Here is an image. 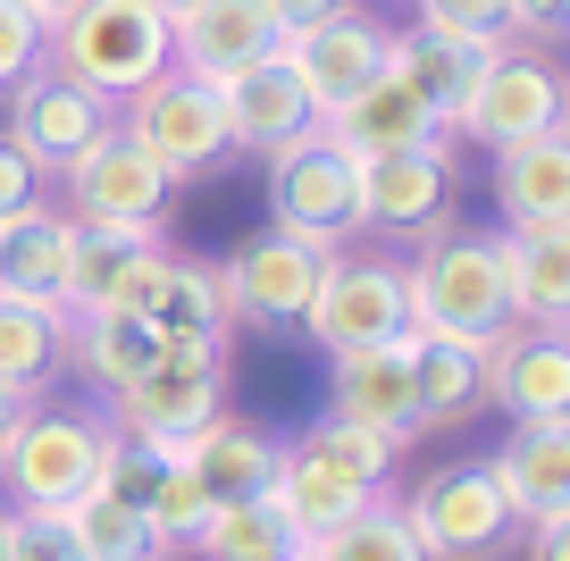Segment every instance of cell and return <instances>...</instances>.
Here are the masks:
<instances>
[{"label": "cell", "instance_id": "f1b7e54d", "mask_svg": "<svg viewBox=\"0 0 570 561\" xmlns=\"http://www.w3.org/2000/svg\"><path fill=\"white\" fill-rule=\"evenodd\" d=\"M479 59L487 51H470V42H453V35H428V26L394 35V76H403L445 126H453V109L470 101V85H479Z\"/></svg>", "mask_w": 570, "mask_h": 561}, {"label": "cell", "instance_id": "f546056e", "mask_svg": "<svg viewBox=\"0 0 570 561\" xmlns=\"http://www.w3.org/2000/svg\"><path fill=\"white\" fill-rule=\"evenodd\" d=\"M202 561H285V553H303V528L285 520L277 494H252V503H218L210 528L194 537Z\"/></svg>", "mask_w": 570, "mask_h": 561}, {"label": "cell", "instance_id": "4fadbf2b", "mask_svg": "<svg viewBox=\"0 0 570 561\" xmlns=\"http://www.w3.org/2000/svg\"><path fill=\"white\" fill-rule=\"evenodd\" d=\"M285 68L303 76V92L320 101V118H336L361 85H377V76L394 68V26L361 18L353 0H344L336 18L303 26V35H285Z\"/></svg>", "mask_w": 570, "mask_h": 561}, {"label": "cell", "instance_id": "ab89813d", "mask_svg": "<svg viewBox=\"0 0 570 561\" xmlns=\"http://www.w3.org/2000/svg\"><path fill=\"white\" fill-rule=\"evenodd\" d=\"M42 185H51V176H42L35 159L18 151V142L0 135V227H9L18 210H35V201H42Z\"/></svg>", "mask_w": 570, "mask_h": 561}, {"label": "cell", "instance_id": "4316f807", "mask_svg": "<svg viewBox=\"0 0 570 561\" xmlns=\"http://www.w3.org/2000/svg\"><path fill=\"white\" fill-rule=\"evenodd\" d=\"M142 318H151V335L160 344H227V311H218V277L202 260H160L151 268V285H142L135 302Z\"/></svg>", "mask_w": 570, "mask_h": 561}, {"label": "cell", "instance_id": "83f0119b", "mask_svg": "<svg viewBox=\"0 0 570 561\" xmlns=\"http://www.w3.org/2000/svg\"><path fill=\"white\" fill-rule=\"evenodd\" d=\"M370 478H353L344 461H327V453H311V444H285V478H277V503H285V520L303 528V537H320V528H336V520H353L361 503H370Z\"/></svg>", "mask_w": 570, "mask_h": 561}, {"label": "cell", "instance_id": "9a60e30c", "mask_svg": "<svg viewBox=\"0 0 570 561\" xmlns=\"http://www.w3.org/2000/svg\"><path fill=\"white\" fill-rule=\"evenodd\" d=\"M479 403L503 420H570V344L562 327H503L479 352Z\"/></svg>", "mask_w": 570, "mask_h": 561}, {"label": "cell", "instance_id": "ac0fdd59", "mask_svg": "<svg viewBox=\"0 0 570 561\" xmlns=\"http://www.w3.org/2000/svg\"><path fill=\"white\" fill-rule=\"evenodd\" d=\"M218 109H227V142L235 151H285V142H303L311 126H320V101L303 92V76L277 59H261V68H235L218 76Z\"/></svg>", "mask_w": 570, "mask_h": 561}, {"label": "cell", "instance_id": "52a82bcc", "mask_svg": "<svg viewBox=\"0 0 570 561\" xmlns=\"http://www.w3.org/2000/svg\"><path fill=\"white\" fill-rule=\"evenodd\" d=\"M403 520H411V537H420L428 561H487L520 528L512 503L495 494V478H487V461H445V470H428L420 486H411Z\"/></svg>", "mask_w": 570, "mask_h": 561}, {"label": "cell", "instance_id": "ee69618b", "mask_svg": "<svg viewBox=\"0 0 570 561\" xmlns=\"http://www.w3.org/2000/svg\"><path fill=\"white\" fill-rule=\"evenodd\" d=\"M18 9H26V18H35V26H59V18H68V9H76V0H18Z\"/></svg>", "mask_w": 570, "mask_h": 561}, {"label": "cell", "instance_id": "b9f144b4", "mask_svg": "<svg viewBox=\"0 0 570 561\" xmlns=\"http://www.w3.org/2000/svg\"><path fill=\"white\" fill-rule=\"evenodd\" d=\"M529 561H570V511L529 520Z\"/></svg>", "mask_w": 570, "mask_h": 561}, {"label": "cell", "instance_id": "6da1fadb", "mask_svg": "<svg viewBox=\"0 0 570 561\" xmlns=\"http://www.w3.org/2000/svg\"><path fill=\"white\" fill-rule=\"evenodd\" d=\"M512 327V277H503V235L487 227H428V252L403 260V335L420 344H470L487 352Z\"/></svg>", "mask_w": 570, "mask_h": 561}, {"label": "cell", "instance_id": "74e56055", "mask_svg": "<svg viewBox=\"0 0 570 561\" xmlns=\"http://www.w3.org/2000/svg\"><path fill=\"white\" fill-rule=\"evenodd\" d=\"M9 561H85L76 511H9Z\"/></svg>", "mask_w": 570, "mask_h": 561}, {"label": "cell", "instance_id": "836d02e7", "mask_svg": "<svg viewBox=\"0 0 570 561\" xmlns=\"http://www.w3.org/2000/svg\"><path fill=\"white\" fill-rule=\"evenodd\" d=\"M76 537H85V561H168L160 528L142 520L135 503L101 494V486H92L85 503H76Z\"/></svg>", "mask_w": 570, "mask_h": 561}, {"label": "cell", "instance_id": "c3c4849f", "mask_svg": "<svg viewBox=\"0 0 570 561\" xmlns=\"http://www.w3.org/2000/svg\"><path fill=\"white\" fill-rule=\"evenodd\" d=\"M285 561H303V553H285Z\"/></svg>", "mask_w": 570, "mask_h": 561}, {"label": "cell", "instance_id": "603a6c76", "mask_svg": "<svg viewBox=\"0 0 570 561\" xmlns=\"http://www.w3.org/2000/svg\"><path fill=\"white\" fill-rule=\"evenodd\" d=\"M185 461H194V478L210 486V503H252V494H277V478H285V444L268 436L261 420H235V411H218V420L185 444Z\"/></svg>", "mask_w": 570, "mask_h": 561}, {"label": "cell", "instance_id": "5b68a950", "mask_svg": "<svg viewBox=\"0 0 570 561\" xmlns=\"http://www.w3.org/2000/svg\"><path fill=\"white\" fill-rule=\"evenodd\" d=\"M327 260H336V244H311V235H285V227L235 244V260L210 268L227 327H303V311H311V294H320Z\"/></svg>", "mask_w": 570, "mask_h": 561}, {"label": "cell", "instance_id": "9c48e42d", "mask_svg": "<svg viewBox=\"0 0 570 561\" xmlns=\"http://www.w3.org/2000/svg\"><path fill=\"white\" fill-rule=\"evenodd\" d=\"M268 227L311 235V244H344L353 235V151L327 126L268 151Z\"/></svg>", "mask_w": 570, "mask_h": 561}, {"label": "cell", "instance_id": "8992f818", "mask_svg": "<svg viewBox=\"0 0 570 561\" xmlns=\"http://www.w3.org/2000/svg\"><path fill=\"white\" fill-rule=\"evenodd\" d=\"M118 135L142 142L168 176H202V168H218V159L235 151V142H227V109H218V85H202V76H185V68H160L151 85L126 92V101H118Z\"/></svg>", "mask_w": 570, "mask_h": 561}, {"label": "cell", "instance_id": "30bf717a", "mask_svg": "<svg viewBox=\"0 0 570 561\" xmlns=\"http://www.w3.org/2000/svg\"><path fill=\"white\" fill-rule=\"evenodd\" d=\"M546 126H562V76H553V59L546 51H512V42L487 51L470 101L453 109V135L503 151V142H529V135H546Z\"/></svg>", "mask_w": 570, "mask_h": 561}, {"label": "cell", "instance_id": "2e32d148", "mask_svg": "<svg viewBox=\"0 0 570 561\" xmlns=\"http://www.w3.org/2000/svg\"><path fill=\"white\" fill-rule=\"evenodd\" d=\"M160 260H168V252H160V227L68 218V318H76V311H135Z\"/></svg>", "mask_w": 570, "mask_h": 561}, {"label": "cell", "instance_id": "f35d334b", "mask_svg": "<svg viewBox=\"0 0 570 561\" xmlns=\"http://www.w3.org/2000/svg\"><path fill=\"white\" fill-rule=\"evenodd\" d=\"M42 68V26L26 18L18 0H0V92L18 85V76H35Z\"/></svg>", "mask_w": 570, "mask_h": 561}, {"label": "cell", "instance_id": "d590c367", "mask_svg": "<svg viewBox=\"0 0 570 561\" xmlns=\"http://www.w3.org/2000/svg\"><path fill=\"white\" fill-rule=\"evenodd\" d=\"M420 26L470 42V51H503L512 42V0H420Z\"/></svg>", "mask_w": 570, "mask_h": 561}, {"label": "cell", "instance_id": "44dd1931", "mask_svg": "<svg viewBox=\"0 0 570 561\" xmlns=\"http://www.w3.org/2000/svg\"><path fill=\"white\" fill-rule=\"evenodd\" d=\"M487 478L520 528L570 511V420H512V444L487 461Z\"/></svg>", "mask_w": 570, "mask_h": 561}, {"label": "cell", "instance_id": "e575fe53", "mask_svg": "<svg viewBox=\"0 0 570 561\" xmlns=\"http://www.w3.org/2000/svg\"><path fill=\"white\" fill-rule=\"evenodd\" d=\"M210 511H218V503H210V486L194 478V461L168 453L160 478H151V494H142V520L160 528V544H168V553H177V544H194L202 528H210Z\"/></svg>", "mask_w": 570, "mask_h": 561}, {"label": "cell", "instance_id": "e0dca14e", "mask_svg": "<svg viewBox=\"0 0 570 561\" xmlns=\"http://www.w3.org/2000/svg\"><path fill=\"white\" fill-rule=\"evenodd\" d=\"M277 51H285V26L268 18V0H194L168 26V68L202 76V85H218L235 68H261Z\"/></svg>", "mask_w": 570, "mask_h": 561}, {"label": "cell", "instance_id": "cb8c5ba5", "mask_svg": "<svg viewBox=\"0 0 570 561\" xmlns=\"http://www.w3.org/2000/svg\"><path fill=\"white\" fill-rule=\"evenodd\" d=\"M160 352H168V344L151 335V318H142V311H76L68 335H59V361H76V377H85L92 394L135 386Z\"/></svg>", "mask_w": 570, "mask_h": 561}, {"label": "cell", "instance_id": "d6a6232c", "mask_svg": "<svg viewBox=\"0 0 570 561\" xmlns=\"http://www.w3.org/2000/svg\"><path fill=\"white\" fill-rule=\"evenodd\" d=\"M303 561H428V553H420V537H411L403 503H377V494H370L353 520L303 537Z\"/></svg>", "mask_w": 570, "mask_h": 561}, {"label": "cell", "instance_id": "5bb4252c", "mask_svg": "<svg viewBox=\"0 0 570 561\" xmlns=\"http://www.w3.org/2000/svg\"><path fill=\"white\" fill-rule=\"evenodd\" d=\"M453 159L445 151H377L353 159V235H428L445 227Z\"/></svg>", "mask_w": 570, "mask_h": 561}, {"label": "cell", "instance_id": "7bdbcfd3", "mask_svg": "<svg viewBox=\"0 0 570 561\" xmlns=\"http://www.w3.org/2000/svg\"><path fill=\"white\" fill-rule=\"evenodd\" d=\"M344 0H268V18L285 26V35H303V26H320V18H336Z\"/></svg>", "mask_w": 570, "mask_h": 561}, {"label": "cell", "instance_id": "d6986e66", "mask_svg": "<svg viewBox=\"0 0 570 561\" xmlns=\"http://www.w3.org/2000/svg\"><path fill=\"white\" fill-rule=\"evenodd\" d=\"M327 411L353 427H377L386 444L420 436V411H411V335L403 344H370V352H336L327 368Z\"/></svg>", "mask_w": 570, "mask_h": 561}, {"label": "cell", "instance_id": "7c38bea8", "mask_svg": "<svg viewBox=\"0 0 570 561\" xmlns=\"http://www.w3.org/2000/svg\"><path fill=\"white\" fill-rule=\"evenodd\" d=\"M0 101H9V126H0V135L18 142L42 176H59L76 151H85V142H101L109 126H118V101H101V92L68 85V76H51V68L18 76Z\"/></svg>", "mask_w": 570, "mask_h": 561}, {"label": "cell", "instance_id": "ba28073f", "mask_svg": "<svg viewBox=\"0 0 570 561\" xmlns=\"http://www.w3.org/2000/svg\"><path fill=\"white\" fill-rule=\"evenodd\" d=\"M311 344L336 361V352H370V344H403V260L386 252H336L303 311Z\"/></svg>", "mask_w": 570, "mask_h": 561}, {"label": "cell", "instance_id": "484cf974", "mask_svg": "<svg viewBox=\"0 0 570 561\" xmlns=\"http://www.w3.org/2000/svg\"><path fill=\"white\" fill-rule=\"evenodd\" d=\"M0 285L26 294V302L68 311V210L35 201V210H18L0 227Z\"/></svg>", "mask_w": 570, "mask_h": 561}, {"label": "cell", "instance_id": "8fae6325", "mask_svg": "<svg viewBox=\"0 0 570 561\" xmlns=\"http://www.w3.org/2000/svg\"><path fill=\"white\" fill-rule=\"evenodd\" d=\"M59 185H68V218H109V227H160L168 194H177V176L142 151V142H126L118 126H109L101 142H85V151L59 168Z\"/></svg>", "mask_w": 570, "mask_h": 561}, {"label": "cell", "instance_id": "8d00e7d4", "mask_svg": "<svg viewBox=\"0 0 570 561\" xmlns=\"http://www.w3.org/2000/svg\"><path fill=\"white\" fill-rule=\"evenodd\" d=\"M303 444H311V453H327V461H344V470H353V478H370V486H386L394 453H403V444H386L377 427H353V420H336V411H327V420L311 427Z\"/></svg>", "mask_w": 570, "mask_h": 561}, {"label": "cell", "instance_id": "f6af8a7d", "mask_svg": "<svg viewBox=\"0 0 570 561\" xmlns=\"http://www.w3.org/2000/svg\"><path fill=\"white\" fill-rule=\"evenodd\" d=\"M26 411V386H9V377H0V436H9V420H18Z\"/></svg>", "mask_w": 570, "mask_h": 561}, {"label": "cell", "instance_id": "4dcf8cb0", "mask_svg": "<svg viewBox=\"0 0 570 561\" xmlns=\"http://www.w3.org/2000/svg\"><path fill=\"white\" fill-rule=\"evenodd\" d=\"M411 411H420V436L428 427H462L479 411V352L411 335Z\"/></svg>", "mask_w": 570, "mask_h": 561}, {"label": "cell", "instance_id": "60d3db41", "mask_svg": "<svg viewBox=\"0 0 570 561\" xmlns=\"http://www.w3.org/2000/svg\"><path fill=\"white\" fill-rule=\"evenodd\" d=\"M562 26H570V0H512V35L562 42Z\"/></svg>", "mask_w": 570, "mask_h": 561}, {"label": "cell", "instance_id": "1f68e13d", "mask_svg": "<svg viewBox=\"0 0 570 561\" xmlns=\"http://www.w3.org/2000/svg\"><path fill=\"white\" fill-rule=\"evenodd\" d=\"M59 335H68V311H51V302H26L0 285V377L9 386L35 394L42 377L59 368Z\"/></svg>", "mask_w": 570, "mask_h": 561}, {"label": "cell", "instance_id": "ffe728a7", "mask_svg": "<svg viewBox=\"0 0 570 561\" xmlns=\"http://www.w3.org/2000/svg\"><path fill=\"white\" fill-rule=\"evenodd\" d=\"M320 126L353 159H377V151H445V118H436V109H428L394 68L377 76V85H361L353 101H344L336 118H320Z\"/></svg>", "mask_w": 570, "mask_h": 561}, {"label": "cell", "instance_id": "d4e9b609", "mask_svg": "<svg viewBox=\"0 0 570 561\" xmlns=\"http://www.w3.org/2000/svg\"><path fill=\"white\" fill-rule=\"evenodd\" d=\"M503 277H512L520 327H562L570 318V227H512L503 235Z\"/></svg>", "mask_w": 570, "mask_h": 561}, {"label": "cell", "instance_id": "3957f363", "mask_svg": "<svg viewBox=\"0 0 570 561\" xmlns=\"http://www.w3.org/2000/svg\"><path fill=\"white\" fill-rule=\"evenodd\" d=\"M42 68L101 101H126L168 68V26L142 0H76L59 26H42Z\"/></svg>", "mask_w": 570, "mask_h": 561}, {"label": "cell", "instance_id": "bcb514c9", "mask_svg": "<svg viewBox=\"0 0 570 561\" xmlns=\"http://www.w3.org/2000/svg\"><path fill=\"white\" fill-rule=\"evenodd\" d=\"M142 9H151V18H160V26H177L185 9H194V0H142Z\"/></svg>", "mask_w": 570, "mask_h": 561}, {"label": "cell", "instance_id": "7a4b0ae2", "mask_svg": "<svg viewBox=\"0 0 570 561\" xmlns=\"http://www.w3.org/2000/svg\"><path fill=\"white\" fill-rule=\"evenodd\" d=\"M118 444V427L101 411H76V403H35L9 420L0 436V494L9 503H35V511H76L92 486H101V461Z\"/></svg>", "mask_w": 570, "mask_h": 561}, {"label": "cell", "instance_id": "277c9868", "mask_svg": "<svg viewBox=\"0 0 570 561\" xmlns=\"http://www.w3.org/2000/svg\"><path fill=\"white\" fill-rule=\"evenodd\" d=\"M218 377H227V344H168L160 361L142 368L135 386L101 394V420L118 427L126 444H151V453H185L202 427L218 420Z\"/></svg>", "mask_w": 570, "mask_h": 561}, {"label": "cell", "instance_id": "7dc6e473", "mask_svg": "<svg viewBox=\"0 0 570 561\" xmlns=\"http://www.w3.org/2000/svg\"><path fill=\"white\" fill-rule=\"evenodd\" d=\"M0 561H9V511H0Z\"/></svg>", "mask_w": 570, "mask_h": 561}, {"label": "cell", "instance_id": "7402d4cb", "mask_svg": "<svg viewBox=\"0 0 570 561\" xmlns=\"http://www.w3.org/2000/svg\"><path fill=\"white\" fill-rule=\"evenodd\" d=\"M495 210H503V227H570V135L562 126L495 151Z\"/></svg>", "mask_w": 570, "mask_h": 561}]
</instances>
